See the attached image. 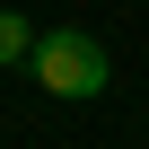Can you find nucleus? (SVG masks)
Returning a JSON list of instances; mask_svg holds the SVG:
<instances>
[{"mask_svg":"<svg viewBox=\"0 0 149 149\" xmlns=\"http://www.w3.org/2000/svg\"><path fill=\"white\" fill-rule=\"evenodd\" d=\"M26 61H35V26L18 9H0V70H26Z\"/></svg>","mask_w":149,"mask_h":149,"instance_id":"2","label":"nucleus"},{"mask_svg":"<svg viewBox=\"0 0 149 149\" xmlns=\"http://www.w3.org/2000/svg\"><path fill=\"white\" fill-rule=\"evenodd\" d=\"M35 88L44 97H70V105H88V97H105V79H114V61H105V44L97 35H79V26H53V35H35Z\"/></svg>","mask_w":149,"mask_h":149,"instance_id":"1","label":"nucleus"}]
</instances>
